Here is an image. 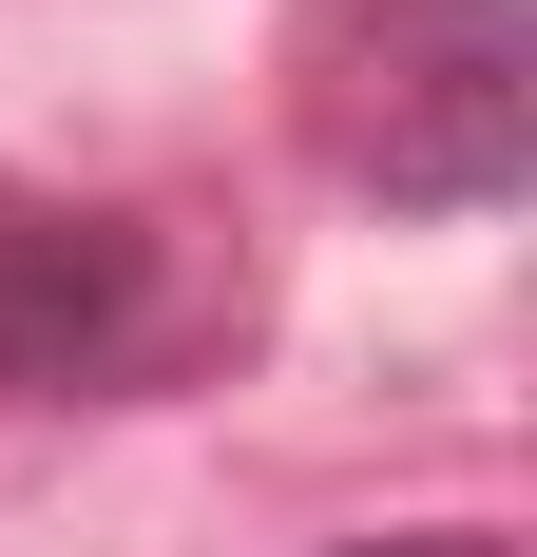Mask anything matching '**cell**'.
Wrapping results in <instances>:
<instances>
[{
    "label": "cell",
    "instance_id": "3957f363",
    "mask_svg": "<svg viewBox=\"0 0 537 557\" xmlns=\"http://www.w3.org/2000/svg\"><path fill=\"white\" fill-rule=\"evenodd\" d=\"M326 557H519L499 519H403V539H326Z\"/></svg>",
    "mask_w": 537,
    "mask_h": 557
},
{
    "label": "cell",
    "instance_id": "6da1fadb",
    "mask_svg": "<svg viewBox=\"0 0 537 557\" xmlns=\"http://www.w3.org/2000/svg\"><path fill=\"white\" fill-rule=\"evenodd\" d=\"M326 173L384 212H499L537 173V20L519 0H365L326 39Z\"/></svg>",
    "mask_w": 537,
    "mask_h": 557
},
{
    "label": "cell",
    "instance_id": "7a4b0ae2",
    "mask_svg": "<svg viewBox=\"0 0 537 557\" xmlns=\"http://www.w3.org/2000/svg\"><path fill=\"white\" fill-rule=\"evenodd\" d=\"M154 327H173V250H154V231L0 173V404L135 385V366H154Z\"/></svg>",
    "mask_w": 537,
    "mask_h": 557
}]
</instances>
